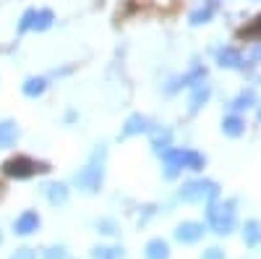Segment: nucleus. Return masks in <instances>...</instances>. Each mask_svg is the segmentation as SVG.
<instances>
[{
    "label": "nucleus",
    "mask_w": 261,
    "mask_h": 259,
    "mask_svg": "<svg viewBox=\"0 0 261 259\" xmlns=\"http://www.w3.org/2000/svg\"><path fill=\"white\" fill-rule=\"evenodd\" d=\"M204 223L209 225V230L214 236H220V239L235 233L238 230V204H235V199L209 202L206 209H204Z\"/></svg>",
    "instance_id": "f257e3e1"
},
{
    "label": "nucleus",
    "mask_w": 261,
    "mask_h": 259,
    "mask_svg": "<svg viewBox=\"0 0 261 259\" xmlns=\"http://www.w3.org/2000/svg\"><path fill=\"white\" fill-rule=\"evenodd\" d=\"M105 157H107V149L99 144L92 152L89 162L73 176V183L81 194H97L102 189V183H105Z\"/></svg>",
    "instance_id": "f03ea898"
},
{
    "label": "nucleus",
    "mask_w": 261,
    "mask_h": 259,
    "mask_svg": "<svg viewBox=\"0 0 261 259\" xmlns=\"http://www.w3.org/2000/svg\"><path fill=\"white\" fill-rule=\"evenodd\" d=\"M162 160H165V178L167 181L178 178L183 170L199 173L206 165V157L201 152H196V149H178V147H170L167 152L162 155Z\"/></svg>",
    "instance_id": "7ed1b4c3"
},
{
    "label": "nucleus",
    "mask_w": 261,
    "mask_h": 259,
    "mask_svg": "<svg viewBox=\"0 0 261 259\" xmlns=\"http://www.w3.org/2000/svg\"><path fill=\"white\" fill-rule=\"evenodd\" d=\"M178 199L186 204H209L220 199V183L212 178H193L178 189Z\"/></svg>",
    "instance_id": "20e7f679"
},
{
    "label": "nucleus",
    "mask_w": 261,
    "mask_h": 259,
    "mask_svg": "<svg viewBox=\"0 0 261 259\" xmlns=\"http://www.w3.org/2000/svg\"><path fill=\"white\" fill-rule=\"evenodd\" d=\"M42 173H50V165L39 162L34 157H27V155H16V157L3 162V176L16 178V181H27V178L42 176Z\"/></svg>",
    "instance_id": "39448f33"
},
{
    "label": "nucleus",
    "mask_w": 261,
    "mask_h": 259,
    "mask_svg": "<svg viewBox=\"0 0 261 259\" xmlns=\"http://www.w3.org/2000/svg\"><path fill=\"white\" fill-rule=\"evenodd\" d=\"M206 233H209L206 223H201V220H183V223L175 225V230H172V239H175L178 244H183V246H193V244H199Z\"/></svg>",
    "instance_id": "423d86ee"
},
{
    "label": "nucleus",
    "mask_w": 261,
    "mask_h": 259,
    "mask_svg": "<svg viewBox=\"0 0 261 259\" xmlns=\"http://www.w3.org/2000/svg\"><path fill=\"white\" fill-rule=\"evenodd\" d=\"M39 228H42V218H39V212H34V209H24V212H21L18 218L13 220V233L21 236V239L34 236Z\"/></svg>",
    "instance_id": "0eeeda50"
},
{
    "label": "nucleus",
    "mask_w": 261,
    "mask_h": 259,
    "mask_svg": "<svg viewBox=\"0 0 261 259\" xmlns=\"http://www.w3.org/2000/svg\"><path fill=\"white\" fill-rule=\"evenodd\" d=\"M42 194H45V199H47L53 207H65V204H68V199H71L68 186L60 183V181L45 183V186H42Z\"/></svg>",
    "instance_id": "6e6552de"
},
{
    "label": "nucleus",
    "mask_w": 261,
    "mask_h": 259,
    "mask_svg": "<svg viewBox=\"0 0 261 259\" xmlns=\"http://www.w3.org/2000/svg\"><path fill=\"white\" fill-rule=\"evenodd\" d=\"M172 251H170V244L162 239V236H154L144 244V259H170Z\"/></svg>",
    "instance_id": "1a4fd4ad"
},
{
    "label": "nucleus",
    "mask_w": 261,
    "mask_h": 259,
    "mask_svg": "<svg viewBox=\"0 0 261 259\" xmlns=\"http://www.w3.org/2000/svg\"><path fill=\"white\" fill-rule=\"evenodd\" d=\"M204 79H206V68L204 66H193L186 76H180V79H175L170 86H167V92H175V89H180V86H199V84H204Z\"/></svg>",
    "instance_id": "9d476101"
},
{
    "label": "nucleus",
    "mask_w": 261,
    "mask_h": 259,
    "mask_svg": "<svg viewBox=\"0 0 261 259\" xmlns=\"http://www.w3.org/2000/svg\"><path fill=\"white\" fill-rule=\"evenodd\" d=\"M144 131H149V118L141 115V113H134V115H128V121L123 123V128H120V139L136 136V134H144Z\"/></svg>",
    "instance_id": "9b49d317"
},
{
    "label": "nucleus",
    "mask_w": 261,
    "mask_h": 259,
    "mask_svg": "<svg viewBox=\"0 0 261 259\" xmlns=\"http://www.w3.org/2000/svg\"><path fill=\"white\" fill-rule=\"evenodd\" d=\"M241 239H243V244H246L248 249L261 246V220H256V218L246 220V223L241 225Z\"/></svg>",
    "instance_id": "f8f14e48"
},
{
    "label": "nucleus",
    "mask_w": 261,
    "mask_h": 259,
    "mask_svg": "<svg viewBox=\"0 0 261 259\" xmlns=\"http://www.w3.org/2000/svg\"><path fill=\"white\" fill-rule=\"evenodd\" d=\"M217 63H220L222 68H238V71H243V55L238 48H220L217 50Z\"/></svg>",
    "instance_id": "ddd939ff"
},
{
    "label": "nucleus",
    "mask_w": 261,
    "mask_h": 259,
    "mask_svg": "<svg viewBox=\"0 0 261 259\" xmlns=\"http://www.w3.org/2000/svg\"><path fill=\"white\" fill-rule=\"evenodd\" d=\"M149 136H151V147H154V152L157 155H165L167 149H170V142H172V131L170 128H149Z\"/></svg>",
    "instance_id": "4468645a"
},
{
    "label": "nucleus",
    "mask_w": 261,
    "mask_h": 259,
    "mask_svg": "<svg viewBox=\"0 0 261 259\" xmlns=\"http://www.w3.org/2000/svg\"><path fill=\"white\" fill-rule=\"evenodd\" d=\"M209 97H212V86H209V84L193 86V92H191V97H188V110H191V113H199L201 107L209 102Z\"/></svg>",
    "instance_id": "2eb2a0df"
},
{
    "label": "nucleus",
    "mask_w": 261,
    "mask_h": 259,
    "mask_svg": "<svg viewBox=\"0 0 261 259\" xmlns=\"http://www.w3.org/2000/svg\"><path fill=\"white\" fill-rule=\"evenodd\" d=\"M18 139V126L13 121H0V149L13 147Z\"/></svg>",
    "instance_id": "dca6fc26"
},
{
    "label": "nucleus",
    "mask_w": 261,
    "mask_h": 259,
    "mask_svg": "<svg viewBox=\"0 0 261 259\" xmlns=\"http://www.w3.org/2000/svg\"><path fill=\"white\" fill-rule=\"evenodd\" d=\"M222 131H225L227 136H241V134L246 131V121L238 115V113L225 115V118H222Z\"/></svg>",
    "instance_id": "f3484780"
},
{
    "label": "nucleus",
    "mask_w": 261,
    "mask_h": 259,
    "mask_svg": "<svg viewBox=\"0 0 261 259\" xmlns=\"http://www.w3.org/2000/svg\"><path fill=\"white\" fill-rule=\"evenodd\" d=\"M92 259H125V249L123 246H94L92 249Z\"/></svg>",
    "instance_id": "a211bd4d"
},
{
    "label": "nucleus",
    "mask_w": 261,
    "mask_h": 259,
    "mask_svg": "<svg viewBox=\"0 0 261 259\" xmlns=\"http://www.w3.org/2000/svg\"><path fill=\"white\" fill-rule=\"evenodd\" d=\"M45 89H47V81L42 79V76H29V79L24 81V86H21V92H24L27 97H32V100L39 97Z\"/></svg>",
    "instance_id": "6ab92c4d"
},
{
    "label": "nucleus",
    "mask_w": 261,
    "mask_h": 259,
    "mask_svg": "<svg viewBox=\"0 0 261 259\" xmlns=\"http://www.w3.org/2000/svg\"><path fill=\"white\" fill-rule=\"evenodd\" d=\"M214 0H209V3L206 6H201V8H196L191 16H188V21H191V24L193 27H201V24H206V21H212V16H214Z\"/></svg>",
    "instance_id": "aec40b11"
},
{
    "label": "nucleus",
    "mask_w": 261,
    "mask_h": 259,
    "mask_svg": "<svg viewBox=\"0 0 261 259\" xmlns=\"http://www.w3.org/2000/svg\"><path fill=\"white\" fill-rule=\"evenodd\" d=\"M256 105V92L253 89H243L241 95H238L232 102H230V107L235 113H241V110H248V107H253Z\"/></svg>",
    "instance_id": "412c9836"
},
{
    "label": "nucleus",
    "mask_w": 261,
    "mask_h": 259,
    "mask_svg": "<svg viewBox=\"0 0 261 259\" xmlns=\"http://www.w3.org/2000/svg\"><path fill=\"white\" fill-rule=\"evenodd\" d=\"M94 228H97V233L99 236H120V225H118V220L115 218H99L97 223H94Z\"/></svg>",
    "instance_id": "4be33fe9"
},
{
    "label": "nucleus",
    "mask_w": 261,
    "mask_h": 259,
    "mask_svg": "<svg viewBox=\"0 0 261 259\" xmlns=\"http://www.w3.org/2000/svg\"><path fill=\"white\" fill-rule=\"evenodd\" d=\"M53 21H55V13H53L50 8H42V11H37L34 29H37V32H47V29L53 27Z\"/></svg>",
    "instance_id": "5701e85b"
},
{
    "label": "nucleus",
    "mask_w": 261,
    "mask_h": 259,
    "mask_svg": "<svg viewBox=\"0 0 261 259\" xmlns=\"http://www.w3.org/2000/svg\"><path fill=\"white\" fill-rule=\"evenodd\" d=\"M42 259H68V249L63 244H53L42 249Z\"/></svg>",
    "instance_id": "b1692460"
},
{
    "label": "nucleus",
    "mask_w": 261,
    "mask_h": 259,
    "mask_svg": "<svg viewBox=\"0 0 261 259\" xmlns=\"http://www.w3.org/2000/svg\"><path fill=\"white\" fill-rule=\"evenodd\" d=\"M34 21H37V11H34V8L24 11V16H21V21H18V32L24 34V32L34 29Z\"/></svg>",
    "instance_id": "393cba45"
},
{
    "label": "nucleus",
    "mask_w": 261,
    "mask_h": 259,
    "mask_svg": "<svg viewBox=\"0 0 261 259\" xmlns=\"http://www.w3.org/2000/svg\"><path fill=\"white\" fill-rule=\"evenodd\" d=\"M199 259H227V254H225V249H220V246H209V249L201 251Z\"/></svg>",
    "instance_id": "a878e982"
},
{
    "label": "nucleus",
    "mask_w": 261,
    "mask_h": 259,
    "mask_svg": "<svg viewBox=\"0 0 261 259\" xmlns=\"http://www.w3.org/2000/svg\"><path fill=\"white\" fill-rule=\"evenodd\" d=\"M241 34H243V37H261V16H256Z\"/></svg>",
    "instance_id": "bb28decb"
},
{
    "label": "nucleus",
    "mask_w": 261,
    "mask_h": 259,
    "mask_svg": "<svg viewBox=\"0 0 261 259\" xmlns=\"http://www.w3.org/2000/svg\"><path fill=\"white\" fill-rule=\"evenodd\" d=\"M8 259H37V251H34L32 246H21V249H16Z\"/></svg>",
    "instance_id": "cd10ccee"
},
{
    "label": "nucleus",
    "mask_w": 261,
    "mask_h": 259,
    "mask_svg": "<svg viewBox=\"0 0 261 259\" xmlns=\"http://www.w3.org/2000/svg\"><path fill=\"white\" fill-rule=\"evenodd\" d=\"M251 60H253V63H258V60H261V45H258V48H253V53H251Z\"/></svg>",
    "instance_id": "c85d7f7f"
},
{
    "label": "nucleus",
    "mask_w": 261,
    "mask_h": 259,
    "mask_svg": "<svg viewBox=\"0 0 261 259\" xmlns=\"http://www.w3.org/2000/svg\"><path fill=\"white\" fill-rule=\"evenodd\" d=\"M0 244H3V230H0Z\"/></svg>",
    "instance_id": "c756f323"
},
{
    "label": "nucleus",
    "mask_w": 261,
    "mask_h": 259,
    "mask_svg": "<svg viewBox=\"0 0 261 259\" xmlns=\"http://www.w3.org/2000/svg\"><path fill=\"white\" fill-rule=\"evenodd\" d=\"M258 123H261V107H258Z\"/></svg>",
    "instance_id": "7c9ffc66"
}]
</instances>
